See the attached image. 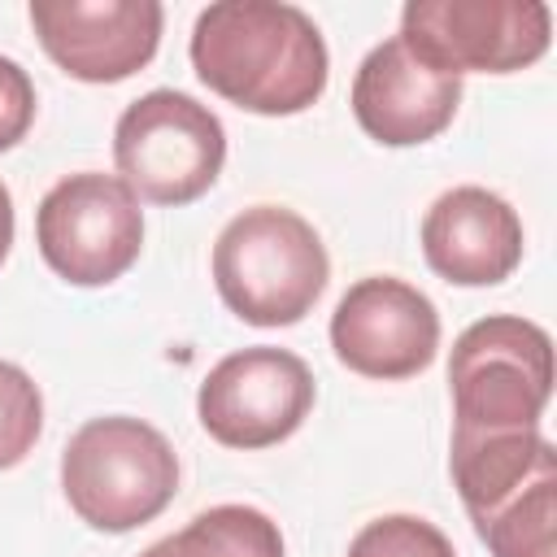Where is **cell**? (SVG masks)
Segmentation results:
<instances>
[{
  "label": "cell",
  "instance_id": "6da1fadb",
  "mask_svg": "<svg viewBox=\"0 0 557 557\" xmlns=\"http://www.w3.org/2000/svg\"><path fill=\"white\" fill-rule=\"evenodd\" d=\"M191 70L222 100L287 117L322 100L331 57L313 17L283 0H218L191 26Z\"/></svg>",
  "mask_w": 557,
  "mask_h": 557
},
{
  "label": "cell",
  "instance_id": "7a4b0ae2",
  "mask_svg": "<svg viewBox=\"0 0 557 557\" xmlns=\"http://www.w3.org/2000/svg\"><path fill=\"white\" fill-rule=\"evenodd\" d=\"M326 244L296 209L252 205L235 213L213 244V283L222 305L252 326H292L326 292Z\"/></svg>",
  "mask_w": 557,
  "mask_h": 557
},
{
  "label": "cell",
  "instance_id": "3957f363",
  "mask_svg": "<svg viewBox=\"0 0 557 557\" xmlns=\"http://www.w3.org/2000/svg\"><path fill=\"white\" fill-rule=\"evenodd\" d=\"M61 492L91 531L122 535L165 513L178 492V457L144 418H91L61 453Z\"/></svg>",
  "mask_w": 557,
  "mask_h": 557
},
{
  "label": "cell",
  "instance_id": "277c9868",
  "mask_svg": "<svg viewBox=\"0 0 557 557\" xmlns=\"http://www.w3.org/2000/svg\"><path fill=\"white\" fill-rule=\"evenodd\" d=\"M117 178L148 205H191L200 200L226 161L222 117L187 91L157 87L131 100L113 126Z\"/></svg>",
  "mask_w": 557,
  "mask_h": 557
},
{
  "label": "cell",
  "instance_id": "5b68a950",
  "mask_svg": "<svg viewBox=\"0 0 557 557\" xmlns=\"http://www.w3.org/2000/svg\"><path fill=\"white\" fill-rule=\"evenodd\" d=\"M453 426L513 431L540 426L553 396V339L518 313L470 322L448 357Z\"/></svg>",
  "mask_w": 557,
  "mask_h": 557
},
{
  "label": "cell",
  "instance_id": "8992f818",
  "mask_svg": "<svg viewBox=\"0 0 557 557\" xmlns=\"http://www.w3.org/2000/svg\"><path fill=\"white\" fill-rule=\"evenodd\" d=\"M35 244L57 278L104 287L139 261L144 209L117 174H65L35 209Z\"/></svg>",
  "mask_w": 557,
  "mask_h": 557
},
{
  "label": "cell",
  "instance_id": "52a82bcc",
  "mask_svg": "<svg viewBox=\"0 0 557 557\" xmlns=\"http://www.w3.org/2000/svg\"><path fill=\"white\" fill-rule=\"evenodd\" d=\"M553 13L540 0H409L400 44L440 74H513L548 52Z\"/></svg>",
  "mask_w": 557,
  "mask_h": 557
},
{
  "label": "cell",
  "instance_id": "ba28073f",
  "mask_svg": "<svg viewBox=\"0 0 557 557\" xmlns=\"http://www.w3.org/2000/svg\"><path fill=\"white\" fill-rule=\"evenodd\" d=\"M313 370L296 352L257 344L222 357L205 374L196 392V413L222 448L252 453L296 435L313 409Z\"/></svg>",
  "mask_w": 557,
  "mask_h": 557
},
{
  "label": "cell",
  "instance_id": "9c48e42d",
  "mask_svg": "<svg viewBox=\"0 0 557 557\" xmlns=\"http://www.w3.org/2000/svg\"><path fill=\"white\" fill-rule=\"evenodd\" d=\"M331 348L352 374L400 383L435 361L440 313L413 283L370 274L339 296L331 313Z\"/></svg>",
  "mask_w": 557,
  "mask_h": 557
},
{
  "label": "cell",
  "instance_id": "30bf717a",
  "mask_svg": "<svg viewBox=\"0 0 557 557\" xmlns=\"http://www.w3.org/2000/svg\"><path fill=\"white\" fill-rule=\"evenodd\" d=\"M44 52L78 83H122L157 57L165 9L157 0H30Z\"/></svg>",
  "mask_w": 557,
  "mask_h": 557
},
{
  "label": "cell",
  "instance_id": "8fae6325",
  "mask_svg": "<svg viewBox=\"0 0 557 557\" xmlns=\"http://www.w3.org/2000/svg\"><path fill=\"white\" fill-rule=\"evenodd\" d=\"M461 104V78L418 61L400 35L366 52L352 78V117L383 148H413L448 131Z\"/></svg>",
  "mask_w": 557,
  "mask_h": 557
},
{
  "label": "cell",
  "instance_id": "7c38bea8",
  "mask_svg": "<svg viewBox=\"0 0 557 557\" xmlns=\"http://www.w3.org/2000/svg\"><path fill=\"white\" fill-rule=\"evenodd\" d=\"M422 257L457 287L505 283L522 261V218L505 196L479 183L448 187L422 218Z\"/></svg>",
  "mask_w": 557,
  "mask_h": 557
},
{
  "label": "cell",
  "instance_id": "4fadbf2b",
  "mask_svg": "<svg viewBox=\"0 0 557 557\" xmlns=\"http://www.w3.org/2000/svg\"><path fill=\"white\" fill-rule=\"evenodd\" d=\"M453 487L474 518L535 483L540 474L557 470L553 444L540 435V426H513V431H470L453 426V453H448Z\"/></svg>",
  "mask_w": 557,
  "mask_h": 557
},
{
  "label": "cell",
  "instance_id": "5bb4252c",
  "mask_svg": "<svg viewBox=\"0 0 557 557\" xmlns=\"http://www.w3.org/2000/svg\"><path fill=\"white\" fill-rule=\"evenodd\" d=\"M139 557H283V535L252 505H213Z\"/></svg>",
  "mask_w": 557,
  "mask_h": 557
},
{
  "label": "cell",
  "instance_id": "9a60e30c",
  "mask_svg": "<svg viewBox=\"0 0 557 557\" xmlns=\"http://www.w3.org/2000/svg\"><path fill=\"white\" fill-rule=\"evenodd\" d=\"M474 531L492 557H557V470L474 518Z\"/></svg>",
  "mask_w": 557,
  "mask_h": 557
},
{
  "label": "cell",
  "instance_id": "2e32d148",
  "mask_svg": "<svg viewBox=\"0 0 557 557\" xmlns=\"http://www.w3.org/2000/svg\"><path fill=\"white\" fill-rule=\"evenodd\" d=\"M39 431H44V396L35 379L22 366L0 361V470L26 461Z\"/></svg>",
  "mask_w": 557,
  "mask_h": 557
},
{
  "label": "cell",
  "instance_id": "e0dca14e",
  "mask_svg": "<svg viewBox=\"0 0 557 557\" xmlns=\"http://www.w3.org/2000/svg\"><path fill=\"white\" fill-rule=\"evenodd\" d=\"M348 557H457V553L435 522L418 513H383L352 535Z\"/></svg>",
  "mask_w": 557,
  "mask_h": 557
},
{
  "label": "cell",
  "instance_id": "ac0fdd59",
  "mask_svg": "<svg viewBox=\"0 0 557 557\" xmlns=\"http://www.w3.org/2000/svg\"><path fill=\"white\" fill-rule=\"evenodd\" d=\"M35 83L30 74L13 61V57H0V152H9L13 144L26 139L30 122H35Z\"/></svg>",
  "mask_w": 557,
  "mask_h": 557
},
{
  "label": "cell",
  "instance_id": "d6986e66",
  "mask_svg": "<svg viewBox=\"0 0 557 557\" xmlns=\"http://www.w3.org/2000/svg\"><path fill=\"white\" fill-rule=\"evenodd\" d=\"M9 248H13V196H9V187L0 183V265H4Z\"/></svg>",
  "mask_w": 557,
  "mask_h": 557
}]
</instances>
